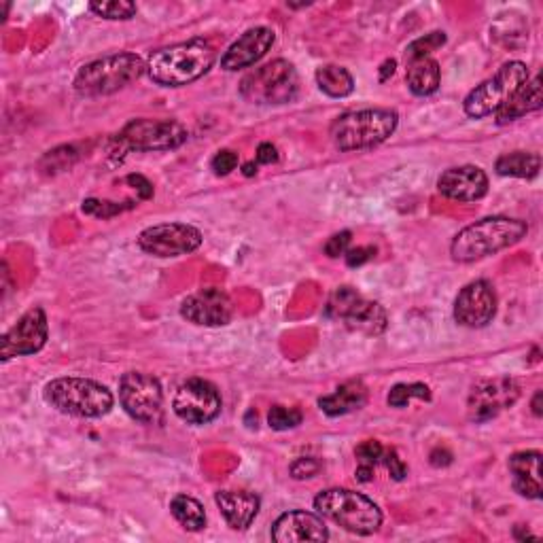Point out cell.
I'll return each mask as SVG.
<instances>
[{
    "mask_svg": "<svg viewBox=\"0 0 543 543\" xmlns=\"http://www.w3.org/2000/svg\"><path fill=\"white\" fill-rule=\"evenodd\" d=\"M215 60L213 45L204 39H189L153 51L147 60V75L162 87H183L204 77Z\"/></svg>",
    "mask_w": 543,
    "mask_h": 543,
    "instance_id": "cell-1",
    "label": "cell"
},
{
    "mask_svg": "<svg viewBox=\"0 0 543 543\" xmlns=\"http://www.w3.org/2000/svg\"><path fill=\"white\" fill-rule=\"evenodd\" d=\"M529 232V225L510 217H486L467 225L454 236L450 244V255L459 264H474L484 257L497 255L514 247Z\"/></svg>",
    "mask_w": 543,
    "mask_h": 543,
    "instance_id": "cell-2",
    "label": "cell"
},
{
    "mask_svg": "<svg viewBox=\"0 0 543 543\" xmlns=\"http://www.w3.org/2000/svg\"><path fill=\"white\" fill-rule=\"evenodd\" d=\"M314 510L325 520L355 535H374L382 527V510L363 493L350 488H327L314 497Z\"/></svg>",
    "mask_w": 543,
    "mask_h": 543,
    "instance_id": "cell-3",
    "label": "cell"
},
{
    "mask_svg": "<svg viewBox=\"0 0 543 543\" xmlns=\"http://www.w3.org/2000/svg\"><path fill=\"white\" fill-rule=\"evenodd\" d=\"M399 124V115L393 109H361V111H348L336 117L334 124L329 128L331 143L336 149L348 151H361L382 145L389 140Z\"/></svg>",
    "mask_w": 543,
    "mask_h": 543,
    "instance_id": "cell-4",
    "label": "cell"
},
{
    "mask_svg": "<svg viewBox=\"0 0 543 543\" xmlns=\"http://www.w3.org/2000/svg\"><path fill=\"white\" fill-rule=\"evenodd\" d=\"M43 397L54 410L77 418H102L115 406V397L104 384L77 376L47 382Z\"/></svg>",
    "mask_w": 543,
    "mask_h": 543,
    "instance_id": "cell-5",
    "label": "cell"
},
{
    "mask_svg": "<svg viewBox=\"0 0 543 543\" xmlns=\"http://www.w3.org/2000/svg\"><path fill=\"white\" fill-rule=\"evenodd\" d=\"M147 73V62L136 54L104 56L87 62L75 77V92L85 98L111 96Z\"/></svg>",
    "mask_w": 543,
    "mask_h": 543,
    "instance_id": "cell-6",
    "label": "cell"
},
{
    "mask_svg": "<svg viewBox=\"0 0 543 543\" xmlns=\"http://www.w3.org/2000/svg\"><path fill=\"white\" fill-rule=\"evenodd\" d=\"M240 96L251 104H289L300 94V75L291 62L274 60L244 75Z\"/></svg>",
    "mask_w": 543,
    "mask_h": 543,
    "instance_id": "cell-7",
    "label": "cell"
},
{
    "mask_svg": "<svg viewBox=\"0 0 543 543\" xmlns=\"http://www.w3.org/2000/svg\"><path fill=\"white\" fill-rule=\"evenodd\" d=\"M325 317L342 321L350 331H357L363 336H380L387 331L389 317L378 302L365 300V297L353 287H338L329 295L325 306Z\"/></svg>",
    "mask_w": 543,
    "mask_h": 543,
    "instance_id": "cell-8",
    "label": "cell"
},
{
    "mask_svg": "<svg viewBox=\"0 0 543 543\" xmlns=\"http://www.w3.org/2000/svg\"><path fill=\"white\" fill-rule=\"evenodd\" d=\"M529 81V68L524 62L512 60L503 64L497 73L471 90L463 102L465 115L471 119H484L495 115L520 87Z\"/></svg>",
    "mask_w": 543,
    "mask_h": 543,
    "instance_id": "cell-9",
    "label": "cell"
},
{
    "mask_svg": "<svg viewBox=\"0 0 543 543\" xmlns=\"http://www.w3.org/2000/svg\"><path fill=\"white\" fill-rule=\"evenodd\" d=\"M121 408L143 425H160L164 420V391L155 376L128 372L119 380Z\"/></svg>",
    "mask_w": 543,
    "mask_h": 543,
    "instance_id": "cell-10",
    "label": "cell"
},
{
    "mask_svg": "<svg viewBox=\"0 0 543 543\" xmlns=\"http://www.w3.org/2000/svg\"><path fill=\"white\" fill-rule=\"evenodd\" d=\"M187 128L174 119H132L115 138L121 151H172L187 140Z\"/></svg>",
    "mask_w": 543,
    "mask_h": 543,
    "instance_id": "cell-11",
    "label": "cell"
},
{
    "mask_svg": "<svg viewBox=\"0 0 543 543\" xmlns=\"http://www.w3.org/2000/svg\"><path fill=\"white\" fill-rule=\"evenodd\" d=\"M223 399L213 382L189 378L174 393L172 410L187 425H206L221 414Z\"/></svg>",
    "mask_w": 543,
    "mask_h": 543,
    "instance_id": "cell-12",
    "label": "cell"
},
{
    "mask_svg": "<svg viewBox=\"0 0 543 543\" xmlns=\"http://www.w3.org/2000/svg\"><path fill=\"white\" fill-rule=\"evenodd\" d=\"M202 232L189 223H160L147 227L138 236V247L147 255L168 259L189 255L202 247Z\"/></svg>",
    "mask_w": 543,
    "mask_h": 543,
    "instance_id": "cell-13",
    "label": "cell"
},
{
    "mask_svg": "<svg viewBox=\"0 0 543 543\" xmlns=\"http://www.w3.org/2000/svg\"><path fill=\"white\" fill-rule=\"evenodd\" d=\"M520 397V384L514 378H488L474 384L467 399V416L474 423H486L503 410L512 408Z\"/></svg>",
    "mask_w": 543,
    "mask_h": 543,
    "instance_id": "cell-14",
    "label": "cell"
},
{
    "mask_svg": "<svg viewBox=\"0 0 543 543\" xmlns=\"http://www.w3.org/2000/svg\"><path fill=\"white\" fill-rule=\"evenodd\" d=\"M49 338V327L45 310L34 306L24 312L17 323L3 336L0 342V359L9 361L13 357H26L34 355L45 348Z\"/></svg>",
    "mask_w": 543,
    "mask_h": 543,
    "instance_id": "cell-15",
    "label": "cell"
},
{
    "mask_svg": "<svg viewBox=\"0 0 543 543\" xmlns=\"http://www.w3.org/2000/svg\"><path fill=\"white\" fill-rule=\"evenodd\" d=\"M497 291L488 280L465 285L454 300V321L467 329H482L497 317Z\"/></svg>",
    "mask_w": 543,
    "mask_h": 543,
    "instance_id": "cell-16",
    "label": "cell"
},
{
    "mask_svg": "<svg viewBox=\"0 0 543 543\" xmlns=\"http://www.w3.org/2000/svg\"><path fill=\"white\" fill-rule=\"evenodd\" d=\"M181 317L200 327H225L234 317V306L225 291L206 287L185 297L181 304Z\"/></svg>",
    "mask_w": 543,
    "mask_h": 543,
    "instance_id": "cell-17",
    "label": "cell"
},
{
    "mask_svg": "<svg viewBox=\"0 0 543 543\" xmlns=\"http://www.w3.org/2000/svg\"><path fill=\"white\" fill-rule=\"evenodd\" d=\"M274 41V30L268 26L247 30L238 41L227 47V51L221 56V68L236 73V70L257 64L272 49Z\"/></svg>",
    "mask_w": 543,
    "mask_h": 543,
    "instance_id": "cell-18",
    "label": "cell"
},
{
    "mask_svg": "<svg viewBox=\"0 0 543 543\" xmlns=\"http://www.w3.org/2000/svg\"><path fill=\"white\" fill-rule=\"evenodd\" d=\"M272 539L276 543H323L329 539V529L323 516L304 510H293L276 518V522L272 524Z\"/></svg>",
    "mask_w": 543,
    "mask_h": 543,
    "instance_id": "cell-19",
    "label": "cell"
},
{
    "mask_svg": "<svg viewBox=\"0 0 543 543\" xmlns=\"http://www.w3.org/2000/svg\"><path fill=\"white\" fill-rule=\"evenodd\" d=\"M437 191L454 202H476L488 194V177L480 166L448 168L437 179Z\"/></svg>",
    "mask_w": 543,
    "mask_h": 543,
    "instance_id": "cell-20",
    "label": "cell"
},
{
    "mask_svg": "<svg viewBox=\"0 0 543 543\" xmlns=\"http://www.w3.org/2000/svg\"><path fill=\"white\" fill-rule=\"evenodd\" d=\"M215 503L234 531L249 529L261 507V499L247 490H219L215 493Z\"/></svg>",
    "mask_w": 543,
    "mask_h": 543,
    "instance_id": "cell-21",
    "label": "cell"
},
{
    "mask_svg": "<svg viewBox=\"0 0 543 543\" xmlns=\"http://www.w3.org/2000/svg\"><path fill=\"white\" fill-rule=\"evenodd\" d=\"M510 474L512 486L520 497L541 499L543 480H541V452L539 450H524L510 457Z\"/></svg>",
    "mask_w": 543,
    "mask_h": 543,
    "instance_id": "cell-22",
    "label": "cell"
},
{
    "mask_svg": "<svg viewBox=\"0 0 543 543\" xmlns=\"http://www.w3.org/2000/svg\"><path fill=\"white\" fill-rule=\"evenodd\" d=\"M541 102H543L541 77L535 75L533 79H529L527 83H524L520 90L495 113L497 124L505 126V124H510V121H516V119L529 115L533 111H539Z\"/></svg>",
    "mask_w": 543,
    "mask_h": 543,
    "instance_id": "cell-23",
    "label": "cell"
},
{
    "mask_svg": "<svg viewBox=\"0 0 543 543\" xmlns=\"http://www.w3.org/2000/svg\"><path fill=\"white\" fill-rule=\"evenodd\" d=\"M367 404V389L361 380H348L331 393L319 399V408L331 416H346L350 412H357Z\"/></svg>",
    "mask_w": 543,
    "mask_h": 543,
    "instance_id": "cell-24",
    "label": "cell"
},
{
    "mask_svg": "<svg viewBox=\"0 0 543 543\" xmlns=\"http://www.w3.org/2000/svg\"><path fill=\"white\" fill-rule=\"evenodd\" d=\"M408 87L414 96H431L442 83V68L433 58H423L408 64Z\"/></svg>",
    "mask_w": 543,
    "mask_h": 543,
    "instance_id": "cell-25",
    "label": "cell"
},
{
    "mask_svg": "<svg viewBox=\"0 0 543 543\" xmlns=\"http://www.w3.org/2000/svg\"><path fill=\"white\" fill-rule=\"evenodd\" d=\"M495 170L499 177H512V179H533L541 170V157L539 153L531 151H512V153H503Z\"/></svg>",
    "mask_w": 543,
    "mask_h": 543,
    "instance_id": "cell-26",
    "label": "cell"
},
{
    "mask_svg": "<svg viewBox=\"0 0 543 543\" xmlns=\"http://www.w3.org/2000/svg\"><path fill=\"white\" fill-rule=\"evenodd\" d=\"M317 85L329 98H346L355 92V79L344 66L327 64L317 70Z\"/></svg>",
    "mask_w": 543,
    "mask_h": 543,
    "instance_id": "cell-27",
    "label": "cell"
},
{
    "mask_svg": "<svg viewBox=\"0 0 543 543\" xmlns=\"http://www.w3.org/2000/svg\"><path fill=\"white\" fill-rule=\"evenodd\" d=\"M170 514L174 516V520H177L185 531L198 533V531H202L206 527L204 505L198 499L189 497V495L174 497L170 501Z\"/></svg>",
    "mask_w": 543,
    "mask_h": 543,
    "instance_id": "cell-28",
    "label": "cell"
},
{
    "mask_svg": "<svg viewBox=\"0 0 543 543\" xmlns=\"http://www.w3.org/2000/svg\"><path fill=\"white\" fill-rule=\"evenodd\" d=\"M412 399H423V401H431V389L427 387L425 382H401L395 384V387L389 391V406L391 408H408Z\"/></svg>",
    "mask_w": 543,
    "mask_h": 543,
    "instance_id": "cell-29",
    "label": "cell"
},
{
    "mask_svg": "<svg viewBox=\"0 0 543 543\" xmlns=\"http://www.w3.org/2000/svg\"><path fill=\"white\" fill-rule=\"evenodd\" d=\"M446 45V32H429L425 34V37H420L416 41H412L406 49V62H416V60H423V58H431L433 51H437L440 47Z\"/></svg>",
    "mask_w": 543,
    "mask_h": 543,
    "instance_id": "cell-30",
    "label": "cell"
},
{
    "mask_svg": "<svg viewBox=\"0 0 543 543\" xmlns=\"http://www.w3.org/2000/svg\"><path fill=\"white\" fill-rule=\"evenodd\" d=\"M90 11L96 13L98 17H104V20H132V17L138 13V7L130 0H104V3H92Z\"/></svg>",
    "mask_w": 543,
    "mask_h": 543,
    "instance_id": "cell-31",
    "label": "cell"
},
{
    "mask_svg": "<svg viewBox=\"0 0 543 543\" xmlns=\"http://www.w3.org/2000/svg\"><path fill=\"white\" fill-rule=\"evenodd\" d=\"M304 420V414L300 408H289V406H272L268 412V425L274 431H289L300 427Z\"/></svg>",
    "mask_w": 543,
    "mask_h": 543,
    "instance_id": "cell-32",
    "label": "cell"
},
{
    "mask_svg": "<svg viewBox=\"0 0 543 543\" xmlns=\"http://www.w3.org/2000/svg\"><path fill=\"white\" fill-rule=\"evenodd\" d=\"M83 213L85 215H92V217H102V219H111L119 213H124L126 208H132V206H121L117 202H109V200H96V198H90L83 202Z\"/></svg>",
    "mask_w": 543,
    "mask_h": 543,
    "instance_id": "cell-33",
    "label": "cell"
},
{
    "mask_svg": "<svg viewBox=\"0 0 543 543\" xmlns=\"http://www.w3.org/2000/svg\"><path fill=\"white\" fill-rule=\"evenodd\" d=\"M384 450H387V448H384L378 440H365V442H361L357 446L355 454H357V459H359L361 465H372L374 467V465L382 463Z\"/></svg>",
    "mask_w": 543,
    "mask_h": 543,
    "instance_id": "cell-34",
    "label": "cell"
},
{
    "mask_svg": "<svg viewBox=\"0 0 543 543\" xmlns=\"http://www.w3.org/2000/svg\"><path fill=\"white\" fill-rule=\"evenodd\" d=\"M210 168L217 174V177H227L238 168V153L232 149H221L215 153L213 162H210Z\"/></svg>",
    "mask_w": 543,
    "mask_h": 543,
    "instance_id": "cell-35",
    "label": "cell"
},
{
    "mask_svg": "<svg viewBox=\"0 0 543 543\" xmlns=\"http://www.w3.org/2000/svg\"><path fill=\"white\" fill-rule=\"evenodd\" d=\"M321 469H323L321 461L314 459V457H300L297 461H293L289 467L291 478H295V480H310V478L317 476Z\"/></svg>",
    "mask_w": 543,
    "mask_h": 543,
    "instance_id": "cell-36",
    "label": "cell"
},
{
    "mask_svg": "<svg viewBox=\"0 0 543 543\" xmlns=\"http://www.w3.org/2000/svg\"><path fill=\"white\" fill-rule=\"evenodd\" d=\"M350 242H353V234H350L348 230L340 232V234H334L331 236L327 242H325V255L331 257V259H336V257H344L346 251L350 249Z\"/></svg>",
    "mask_w": 543,
    "mask_h": 543,
    "instance_id": "cell-37",
    "label": "cell"
},
{
    "mask_svg": "<svg viewBox=\"0 0 543 543\" xmlns=\"http://www.w3.org/2000/svg\"><path fill=\"white\" fill-rule=\"evenodd\" d=\"M382 463L387 465L389 469V474L393 480L401 482L406 476H408V465L401 461L399 457V452L395 448H389V450H384V457H382Z\"/></svg>",
    "mask_w": 543,
    "mask_h": 543,
    "instance_id": "cell-38",
    "label": "cell"
},
{
    "mask_svg": "<svg viewBox=\"0 0 543 543\" xmlns=\"http://www.w3.org/2000/svg\"><path fill=\"white\" fill-rule=\"evenodd\" d=\"M376 257V247H357V249H348L344 259L348 268H359L367 261H372Z\"/></svg>",
    "mask_w": 543,
    "mask_h": 543,
    "instance_id": "cell-39",
    "label": "cell"
},
{
    "mask_svg": "<svg viewBox=\"0 0 543 543\" xmlns=\"http://www.w3.org/2000/svg\"><path fill=\"white\" fill-rule=\"evenodd\" d=\"M126 181L136 189L140 200H149L153 196V185L143 177V174H130Z\"/></svg>",
    "mask_w": 543,
    "mask_h": 543,
    "instance_id": "cell-40",
    "label": "cell"
},
{
    "mask_svg": "<svg viewBox=\"0 0 543 543\" xmlns=\"http://www.w3.org/2000/svg\"><path fill=\"white\" fill-rule=\"evenodd\" d=\"M255 160H257V164H264V166L276 164V162H278V149H276L272 143H261V145L257 147Z\"/></svg>",
    "mask_w": 543,
    "mask_h": 543,
    "instance_id": "cell-41",
    "label": "cell"
},
{
    "mask_svg": "<svg viewBox=\"0 0 543 543\" xmlns=\"http://www.w3.org/2000/svg\"><path fill=\"white\" fill-rule=\"evenodd\" d=\"M452 463V452H448L446 448H435L431 452V465L435 467H446Z\"/></svg>",
    "mask_w": 543,
    "mask_h": 543,
    "instance_id": "cell-42",
    "label": "cell"
},
{
    "mask_svg": "<svg viewBox=\"0 0 543 543\" xmlns=\"http://www.w3.org/2000/svg\"><path fill=\"white\" fill-rule=\"evenodd\" d=\"M355 476H357V480L359 482H372L374 480V467L372 465H361L359 463V467H357V471H355Z\"/></svg>",
    "mask_w": 543,
    "mask_h": 543,
    "instance_id": "cell-43",
    "label": "cell"
},
{
    "mask_svg": "<svg viewBox=\"0 0 543 543\" xmlns=\"http://www.w3.org/2000/svg\"><path fill=\"white\" fill-rule=\"evenodd\" d=\"M395 68H397V62L395 60H387L382 66H380V81H387L389 77L395 75Z\"/></svg>",
    "mask_w": 543,
    "mask_h": 543,
    "instance_id": "cell-44",
    "label": "cell"
},
{
    "mask_svg": "<svg viewBox=\"0 0 543 543\" xmlns=\"http://www.w3.org/2000/svg\"><path fill=\"white\" fill-rule=\"evenodd\" d=\"M541 397H543V393H541V391H537V393H535V397H533V404H531L533 414H535L537 418H541V414H543V410H541Z\"/></svg>",
    "mask_w": 543,
    "mask_h": 543,
    "instance_id": "cell-45",
    "label": "cell"
},
{
    "mask_svg": "<svg viewBox=\"0 0 543 543\" xmlns=\"http://www.w3.org/2000/svg\"><path fill=\"white\" fill-rule=\"evenodd\" d=\"M242 174L244 177H255L257 174V162H247L242 166Z\"/></svg>",
    "mask_w": 543,
    "mask_h": 543,
    "instance_id": "cell-46",
    "label": "cell"
}]
</instances>
